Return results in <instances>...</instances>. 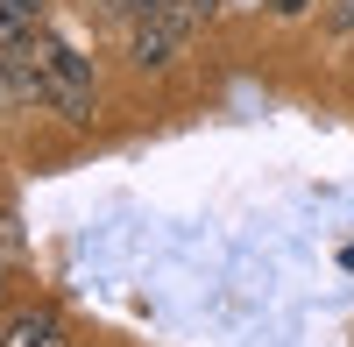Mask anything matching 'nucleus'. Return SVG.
<instances>
[{
	"instance_id": "f257e3e1",
	"label": "nucleus",
	"mask_w": 354,
	"mask_h": 347,
	"mask_svg": "<svg viewBox=\"0 0 354 347\" xmlns=\"http://www.w3.org/2000/svg\"><path fill=\"white\" fill-rule=\"evenodd\" d=\"M28 57H36V106L64 113V121H93V106H100L93 57H78L64 36H50V28L28 43Z\"/></svg>"
},
{
	"instance_id": "f03ea898",
	"label": "nucleus",
	"mask_w": 354,
	"mask_h": 347,
	"mask_svg": "<svg viewBox=\"0 0 354 347\" xmlns=\"http://www.w3.org/2000/svg\"><path fill=\"white\" fill-rule=\"evenodd\" d=\"M192 15H198V0H185V8H170V15H149V21H128V64L135 71L177 64L185 43H192Z\"/></svg>"
},
{
	"instance_id": "7ed1b4c3",
	"label": "nucleus",
	"mask_w": 354,
	"mask_h": 347,
	"mask_svg": "<svg viewBox=\"0 0 354 347\" xmlns=\"http://www.w3.org/2000/svg\"><path fill=\"white\" fill-rule=\"evenodd\" d=\"M50 28V0H0V50H28Z\"/></svg>"
},
{
	"instance_id": "20e7f679",
	"label": "nucleus",
	"mask_w": 354,
	"mask_h": 347,
	"mask_svg": "<svg viewBox=\"0 0 354 347\" xmlns=\"http://www.w3.org/2000/svg\"><path fill=\"white\" fill-rule=\"evenodd\" d=\"M0 347H64V326H57L50 312H21V319H8Z\"/></svg>"
},
{
	"instance_id": "39448f33",
	"label": "nucleus",
	"mask_w": 354,
	"mask_h": 347,
	"mask_svg": "<svg viewBox=\"0 0 354 347\" xmlns=\"http://www.w3.org/2000/svg\"><path fill=\"white\" fill-rule=\"evenodd\" d=\"M170 8H185V0H113V15H128V21H149V15H170Z\"/></svg>"
},
{
	"instance_id": "423d86ee",
	"label": "nucleus",
	"mask_w": 354,
	"mask_h": 347,
	"mask_svg": "<svg viewBox=\"0 0 354 347\" xmlns=\"http://www.w3.org/2000/svg\"><path fill=\"white\" fill-rule=\"evenodd\" d=\"M326 36H354V0H333L326 8Z\"/></svg>"
},
{
	"instance_id": "0eeeda50",
	"label": "nucleus",
	"mask_w": 354,
	"mask_h": 347,
	"mask_svg": "<svg viewBox=\"0 0 354 347\" xmlns=\"http://www.w3.org/2000/svg\"><path fill=\"white\" fill-rule=\"evenodd\" d=\"M312 8V0H277V15H305Z\"/></svg>"
}]
</instances>
